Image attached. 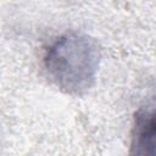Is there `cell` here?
I'll return each mask as SVG.
<instances>
[{
    "label": "cell",
    "mask_w": 156,
    "mask_h": 156,
    "mask_svg": "<svg viewBox=\"0 0 156 156\" xmlns=\"http://www.w3.org/2000/svg\"><path fill=\"white\" fill-rule=\"evenodd\" d=\"M100 65V49L85 34L67 33L45 51L44 68L50 80L62 91L82 94L95 82Z\"/></svg>",
    "instance_id": "6da1fadb"
},
{
    "label": "cell",
    "mask_w": 156,
    "mask_h": 156,
    "mask_svg": "<svg viewBox=\"0 0 156 156\" xmlns=\"http://www.w3.org/2000/svg\"><path fill=\"white\" fill-rule=\"evenodd\" d=\"M130 152L156 156V107L140 111L135 116Z\"/></svg>",
    "instance_id": "7a4b0ae2"
}]
</instances>
